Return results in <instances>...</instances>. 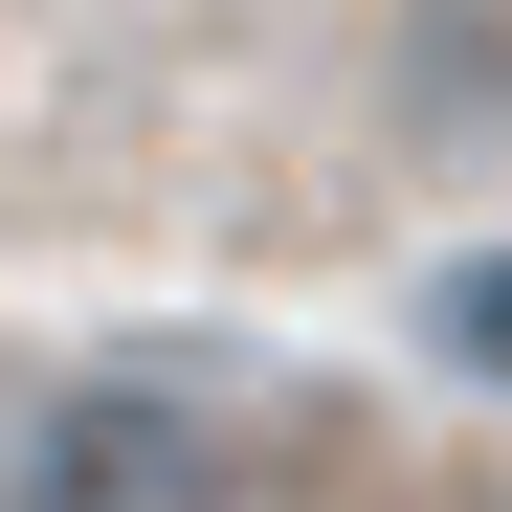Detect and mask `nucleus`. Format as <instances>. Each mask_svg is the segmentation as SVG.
Wrapping results in <instances>:
<instances>
[{
	"label": "nucleus",
	"instance_id": "nucleus-3",
	"mask_svg": "<svg viewBox=\"0 0 512 512\" xmlns=\"http://www.w3.org/2000/svg\"><path fill=\"white\" fill-rule=\"evenodd\" d=\"M423 334H446L468 379H512V245H446V268H423Z\"/></svg>",
	"mask_w": 512,
	"mask_h": 512
},
{
	"label": "nucleus",
	"instance_id": "nucleus-1",
	"mask_svg": "<svg viewBox=\"0 0 512 512\" xmlns=\"http://www.w3.org/2000/svg\"><path fill=\"white\" fill-rule=\"evenodd\" d=\"M23 490L45 512H201V490H245V446H223V401H179V379H67L23 423Z\"/></svg>",
	"mask_w": 512,
	"mask_h": 512
},
{
	"label": "nucleus",
	"instance_id": "nucleus-2",
	"mask_svg": "<svg viewBox=\"0 0 512 512\" xmlns=\"http://www.w3.org/2000/svg\"><path fill=\"white\" fill-rule=\"evenodd\" d=\"M401 112H423V134L512 112V0H423V23H401Z\"/></svg>",
	"mask_w": 512,
	"mask_h": 512
}]
</instances>
